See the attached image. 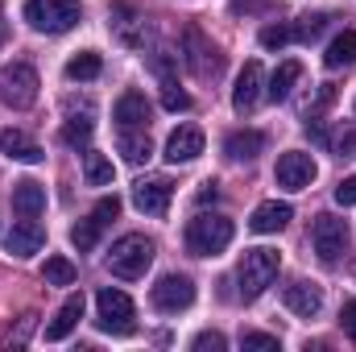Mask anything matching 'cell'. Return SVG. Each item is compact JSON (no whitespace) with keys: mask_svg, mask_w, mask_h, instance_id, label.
<instances>
[{"mask_svg":"<svg viewBox=\"0 0 356 352\" xmlns=\"http://www.w3.org/2000/svg\"><path fill=\"white\" fill-rule=\"evenodd\" d=\"M154 307L162 311V315H178V311H186L191 303H195V286H191V278H182V273H166L158 286H154Z\"/></svg>","mask_w":356,"mask_h":352,"instance_id":"obj_11","label":"cell"},{"mask_svg":"<svg viewBox=\"0 0 356 352\" xmlns=\"http://www.w3.org/2000/svg\"><path fill=\"white\" fill-rule=\"evenodd\" d=\"M133 319H137V311H133V298L124 290L104 286L95 294V323H99V332H108V336H133L137 332Z\"/></svg>","mask_w":356,"mask_h":352,"instance_id":"obj_5","label":"cell"},{"mask_svg":"<svg viewBox=\"0 0 356 352\" xmlns=\"http://www.w3.org/2000/svg\"><path fill=\"white\" fill-rule=\"evenodd\" d=\"M0 154L13 158V162H25V166H38V162L46 158L42 145H38L29 133H21V129H0Z\"/></svg>","mask_w":356,"mask_h":352,"instance_id":"obj_16","label":"cell"},{"mask_svg":"<svg viewBox=\"0 0 356 352\" xmlns=\"http://www.w3.org/2000/svg\"><path fill=\"white\" fill-rule=\"evenodd\" d=\"M311 245H315V253H319L323 265H336L340 253L348 249V220H340V216H319V220L311 224Z\"/></svg>","mask_w":356,"mask_h":352,"instance_id":"obj_8","label":"cell"},{"mask_svg":"<svg viewBox=\"0 0 356 352\" xmlns=\"http://www.w3.org/2000/svg\"><path fill=\"white\" fill-rule=\"evenodd\" d=\"M224 344H228V340H224L220 332H203V336H195V344H191V349H195V352H207V349H211V352H220Z\"/></svg>","mask_w":356,"mask_h":352,"instance_id":"obj_37","label":"cell"},{"mask_svg":"<svg viewBox=\"0 0 356 352\" xmlns=\"http://www.w3.org/2000/svg\"><path fill=\"white\" fill-rule=\"evenodd\" d=\"M33 319H38V315H25V319H21V328H17V336H8V340H13V344H21V340L33 332Z\"/></svg>","mask_w":356,"mask_h":352,"instance_id":"obj_40","label":"cell"},{"mask_svg":"<svg viewBox=\"0 0 356 352\" xmlns=\"http://www.w3.org/2000/svg\"><path fill=\"white\" fill-rule=\"evenodd\" d=\"M154 253H158V245H154L149 237L129 232V237H120V241L112 245V253H108V269H112L116 278H124V282L145 278V269L154 265Z\"/></svg>","mask_w":356,"mask_h":352,"instance_id":"obj_2","label":"cell"},{"mask_svg":"<svg viewBox=\"0 0 356 352\" xmlns=\"http://www.w3.org/2000/svg\"><path fill=\"white\" fill-rule=\"evenodd\" d=\"M277 186H286V191H307L315 175H319V166H315V158L311 154H302V150H290V154H282L277 158Z\"/></svg>","mask_w":356,"mask_h":352,"instance_id":"obj_10","label":"cell"},{"mask_svg":"<svg viewBox=\"0 0 356 352\" xmlns=\"http://www.w3.org/2000/svg\"><path fill=\"white\" fill-rule=\"evenodd\" d=\"M332 150H336L340 158H353V154H356V129H344V133L332 141Z\"/></svg>","mask_w":356,"mask_h":352,"instance_id":"obj_38","label":"cell"},{"mask_svg":"<svg viewBox=\"0 0 356 352\" xmlns=\"http://www.w3.org/2000/svg\"><path fill=\"white\" fill-rule=\"evenodd\" d=\"M99 71H104V63H99L95 50H79V54L67 63V79H71V83H91V79H99Z\"/></svg>","mask_w":356,"mask_h":352,"instance_id":"obj_26","label":"cell"},{"mask_svg":"<svg viewBox=\"0 0 356 352\" xmlns=\"http://www.w3.org/2000/svg\"><path fill=\"white\" fill-rule=\"evenodd\" d=\"M336 203H344V207H356V175L340 178V186H336Z\"/></svg>","mask_w":356,"mask_h":352,"instance_id":"obj_36","label":"cell"},{"mask_svg":"<svg viewBox=\"0 0 356 352\" xmlns=\"http://www.w3.org/2000/svg\"><path fill=\"white\" fill-rule=\"evenodd\" d=\"M91 216H95L99 224H112V220L120 216V199H116V195H104V199L95 203V211H91Z\"/></svg>","mask_w":356,"mask_h":352,"instance_id":"obj_34","label":"cell"},{"mask_svg":"<svg viewBox=\"0 0 356 352\" xmlns=\"http://www.w3.org/2000/svg\"><path fill=\"white\" fill-rule=\"evenodd\" d=\"M25 21L38 33H67L83 21L79 0H25Z\"/></svg>","mask_w":356,"mask_h":352,"instance_id":"obj_4","label":"cell"},{"mask_svg":"<svg viewBox=\"0 0 356 352\" xmlns=\"http://www.w3.org/2000/svg\"><path fill=\"white\" fill-rule=\"evenodd\" d=\"M277 269H282V257H277V249H245V257H241V265H236L241 298H245V303L261 298L269 286H273Z\"/></svg>","mask_w":356,"mask_h":352,"instance_id":"obj_1","label":"cell"},{"mask_svg":"<svg viewBox=\"0 0 356 352\" xmlns=\"http://www.w3.org/2000/svg\"><path fill=\"white\" fill-rule=\"evenodd\" d=\"M286 42H294V29H290V25H266V29H261V46H266V50H282Z\"/></svg>","mask_w":356,"mask_h":352,"instance_id":"obj_33","label":"cell"},{"mask_svg":"<svg viewBox=\"0 0 356 352\" xmlns=\"http://www.w3.org/2000/svg\"><path fill=\"white\" fill-rule=\"evenodd\" d=\"M8 253H17V257H33L42 245H46V228L33 220V216H21V224H13V232H8Z\"/></svg>","mask_w":356,"mask_h":352,"instance_id":"obj_15","label":"cell"},{"mask_svg":"<svg viewBox=\"0 0 356 352\" xmlns=\"http://www.w3.org/2000/svg\"><path fill=\"white\" fill-rule=\"evenodd\" d=\"M13 211H17V216H42V211H46V186L33 182V178L17 182V186H13Z\"/></svg>","mask_w":356,"mask_h":352,"instance_id":"obj_22","label":"cell"},{"mask_svg":"<svg viewBox=\"0 0 356 352\" xmlns=\"http://www.w3.org/2000/svg\"><path fill=\"white\" fill-rule=\"evenodd\" d=\"M170 199H175V182L166 175L137 178V186H133V207L141 216H166L170 211Z\"/></svg>","mask_w":356,"mask_h":352,"instance_id":"obj_9","label":"cell"},{"mask_svg":"<svg viewBox=\"0 0 356 352\" xmlns=\"http://www.w3.org/2000/svg\"><path fill=\"white\" fill-rule=\"evenodd\" d=\"M42 278H46V286H71L75 282V265L67 257H50L46 269H42Z\"/></svg>","mask_w":356,"mask_h":352,"instance_id":"obj_31","label":"cell"},{"mask_svg":"<svg viewBox=\"0 0 356 352\" xmlns=\"http://www.w3.org/2000/svg\"><path fill=\"white\" fill-rule=\"evenodd\" d=\"M282 298H286V307H290L294 315H302V319H315V315L323 311V286H315V282H307V278L290 282Z\"/></svg>","mask_w":356,"mask_h":352,"instance_id":"obj_13","label":"cell"},{"mask_svg":"<svg viewBox=\"0 0 356 352\" xmlns=\"http://www.w3.org/2000/svg\"><path fill=\"white\" fill-rule=\"evenodd\" d=\"M232 220L228 216H207V211H199L191 224H186V249L195 253V257H216V253H224L228 245H232Z\"/></svg>","mask_w":356,"mask_h":352,"instance_id":"obj_3","label":"cell"},{"mask_svg":"<svg viewBox=\"0 0 356 352\" xmlns=\"http://www.w3.org/2000/svg\"><path fill=\"white\" fill-rule=\"evenodd\" d=\"M327 21H332L327 13H307V17H298L290 29H294V38H298V42H315V38L327 29Z\"/></svg>","mask_w":356,"mask_h":352,"instance_id":"obj_30","label":"cell"},{"mask_svg":"<svg viewBox=\"0 0 356 352\" xmlns=\"http://www.w3.org/2000/svg\"><path fill=\"white\" fill-rule=\"evenodd\" d=\"M112 116H116L120 129H149V99H145L141 91H124V95L116 99Z\"/></svg>","mask_w":356,"mask_h":352,"instance_id":"obj_17","label":"cell"},{"mask_svg":"<svg viewBox=\"0 0 356 352\" xmlns=\"http://www.w3.org/2000/svg\"><path fill=\"white\" fill-rule=\"evenodd\" d=\"M112 29H116V38H120L124 46H141V42H145V21H141L129 4H116V8H112Z\"/></svg>","mask_w":356,"mask_h":352,"instance_id":"obj_23","label":"cell"},{"mask_svg":"<svg viewBox=\"0 0 356 352\" xmlns=\"http://www.w3.org/2000/svg\"><path fill=\"white\" fill-rule=\"evenodd\" d=\"M116 150H120V158H124V162H133V166L149 162V158H154L149 129H120V133H116Z\"/></svg>","mask_w":356,"mask_h":352,"instance_id":"obj_19","label":"cell"},{"mask_svg":"<svg viewBox=\"0 0 356 352\" xmlns=\"http://www.w3.org/2000/svg\"><path fill=\"white\" fill-rule=\"evenodd\" d=\"M302 79V67L290 58V63H282L277 71H273V79H269V88H266V95L269 99H286L290 91H294V83Z\"/></svg>","mask_w":356,"mask_h":352,"instance_id":"obj_27","label":"cell"},{"mask_svg":"<svg viewBox=\"0 0 356 352\" xmlns=\"http://www.w3.org/2000/svg\"><path fill=\"white\" fill-rule=\"evenodd\" d=\"M327 71H340V67H353L356 63V29H344L340 38H332L327 54H323Z\"/></svg>","mask_w":356,"mask_h":352,"instance_id":"obj_25","label":"cell"},{"mask_svg":"<svg viewBox=\"0 0 356 352\" xmlns=\"http://www.w3.org/2000/svg\"><path fill=\"white\" fill-rule=\"evenodd\" d=\"M162 104H166L170 112H186V108H191V95L178 88L175 79H162Z\"/></svg>","mask_w":356,"mask_h":352,"instance_id":"obj_32","label":"cell"},{"mask_svg":"<svg viewBox=\"0 0 356 352\" xmlns=\"http://www.w3.org/2000/svg\"><path fill=\"white\" fill-rule=\"evenodd\" d=\"M38 99V71L29 63H8L0 67V104L8 108H29Z\"/></svg>","mask_w":356,"mask_h":352,"instance_id":"obj_7","label":"cell"},{"mask_svg":"<svg viewBox=\"0 0 356 352\" xmlns=\"http://www.w3.org/2000/svg\"><path fill=\"white\" fill-rule=\"evenodd\" d=\"M216 195H220V186H216V182H203V191H199V203H211Z\"/></svg>","mask_w":356,"mask_h":352,"instance_id":"obj_41","label":"cell"},{"mask_svg":"<svg viewBox=\"0 0 356 352\" xmlns=\"http://www.w3.org/2000/svg\"><path fill=\"white\" fill-rule=\"evenodd\" d=\"M340 323H344V332L356 340V298H348V303H344V311H340Z\"/></svg>","mask_w":356,"mask_h":352,"instance_id":"obj_39","label":"cell"},{"mask_svg":"<svg viewBox=\"0 0 356 352\" xmlns=\"http://www.w3.org/2000/svg\"><path fill=\"white\" fill-rule=\"evenodd\" d=\"M241 344H245V349H266V352L282 349V344H277V336H269V332H245V336H241Z\"/></svg>","mask_w":356,"mask_h":352,"instance_id":"obj_35","label":"cell"},{"mask_svg":"<svg viewBox=\"0 0 356 352\" xmlns=\"http://www.w3.org/2000/svg\"><path fill=\"white\" fill-rule=\"evenodd\" d=\"M4 33H8V29H4V13H0V42H4Z\"/></svg>","mask_w":356,"mask_h":352,"instance_id":"obj_42","label":"cell"},{"mask_svg":"<svg viewBox=\"0 0 356 352\" xmlns=\"http://www.w3.org/2000/svg\"><path fill=\"white\" fill-rule=\"evenodd\" d=\"M182 63L191 67L195 79H216L224 71V54L211 46V38L199 25H186L182 29Z\"/></svg>","mask_w":356,"mask_h":352,"instance_id":"obj_6","label":"cell"},{"mask_svg":"<svg viewBox=\"0 0 356 352\" xmlns=\"http://www.w3.org/2000/svg\"><path fill=\"white\" fill-rule=\"evenodd\" d=\"M83 178H88V186H108V182H112V162H108L104 154L88 150V154H83Z\"/></svg>","mask_w":356,"mask_h":352,"instance_id":"obj_28","label":"cell"},{"mask_svg":"<svg viewBox=\"0 0 356 352\" xmlns=\"http://www.w3.org/2000/svg\"><path fill=\"white\" fill-rule=\"evenodd\" d=\"M99 232H104V224H99L95 216H88V220H79V224L71 228V245H75L79 253H91L95 241H99Z\"/></svg>","mask_w":356,"mask_h":352,"instance_id":"obj_29","label":"cell"},{"mask_svg":"<svg viewBox=\"0 0 356 352\" xmlns=\"http://www.w3.org/2000/svg\"><path fill=\"white\" fill-rule=\"evenodd\" d=\"M261 95H266V71H261V63H245V71L236 75V88H232V108L245 116V112H253L261 104Z\"/></svg>","mask_w":356,"mask_h":352,"instance_id":"obj_12","label":"cell"},{"mask_svg":"<svg viewBox=\"0 0 356 352\" xmlns=\"http://www.w3.org/2000/svg\"><path fill=\"white\" fill-rule=\"evenodd\" d=\"M95 112H91V104H83V112H75V104L67 108V125H63V141L67 145H88L91 141V129H95V120H91Z\"/></svg>","mask_w":356,"mask_h":352,"instance_id":"obj_24","label":"cell"},{"mask_svg":"<svg viewBox=\"0 0 356 352\" xmlns=\"http://www.w3.org/2000/svg\"><path fill=\"white\" fill-rule=\"evenodd\" d=\"M199 154H203V133L195 125H178L175 133L166 137V162L182 166V162H195Z\"/></svg>","mask_w":356,"mask_h":352,"instance_id":"obj_14","label":"cell"},{"mask_svg":"<svg viewBox=\"0 0 356 352\" xmlns=\"http://www.w3.org/2000/svg\"><path fill=\"white\" fill-rule=\"evenodd\" d=\"M261 150H266V137H261L257 129H236V133H228V141H224V154H228L232 162H253Z\"/></svg>","mask_w":356,"mask_h":352,"instance_id":"obj_21","label":"cell"},{"mask_svg":"<svg viewBox=\"0 0 356 352\" xmlns=\"http://www.w3.org/2000/svg\"><path fill=\"white\" fill-rule=\"evenodd\" d=\"M79 319H83V294H71L63 307H58V315L46 323V340L50 344H58V340H67L75 328H79Z\"/></svg>","mask_w":356,"mask_h":352,"instance_id":"obj_18","label":"cell"},{"mask_svg":"<svg viewBox=\"0 0 356 352\" xmlns=\"http://www.w3.org/2000/svg\"><path fill=\"white\" fill-rule=\"evenodd\" d=\"M290 216H294V207H290V203L269 199V203H261V207L249 216V228H253V232H261V237H269V232H282V228L290 224Z\"/></svg>","mask_w":356,"mask_h":352,"instance_id":"obj_20","label":"cell"}]
</instances>
